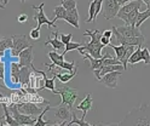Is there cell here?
<instances>
[{
    "instance_id": "9",
    "label": "cell",
    "mask_w": 150,
    "mask_h": 126,
    "mask_svg": "<svg viewBox=\"0 0 150 126\" xmlns=\"http://www.w3.org/2000/svg\"><path fill=\"white\" fill-rule=\"evenodd\" d=\"M112 34L116 36L119 43L122 44V45H133V46H142L143 47L144 43L146 41V38L144 35H142V36H122L116 31H112Z\"/></svg>"
},
{
    "instance_id": "41",
    "label": "cell",
    "mask_w": 150,
    "mask_h": 126,
    "mask_svg": "<svg viewBox=\"0 0 150 126\" xmlns=\"http://www.w3.org/2000/svg\"><path fill=\"white\" fill-rule=\"evenodd\" d=\"M103 35L107 36V38H110L111 39V35H112V31H104L103 32Z\"/></svg>"
},
{
    "instance_id": "12",
    "label": "cell",
    "mask_w": 150,
    "mask_h": 126,
    "mask_svg": "<svg viewBox=\"0 0 150 126\" xmlns=\"http://www.w3.org/2000/svg\"><path fill=\"white\" fill-rule=\"evenodd\" d=\"M33 45L28 46L27 48H24V50L18 55V57H20V64L21 65H27V67H30L33 68V72H34V65H33V60H34V56H33Z\"/></svg>"
},
{
    "instance_id": "44",
    "label": "cell",
    "mask_w": 150,
    "mask_h": 126,
    "mask_svg": "<svg viewBox=\"0 0 150 126\" xmlns=\"http://www.w3.org/2000/svg\"><path fill=\"white\" fill-rule=\"evenodd\" d=\"M146 7H148V9H150V0H149V1L146 3Z\"/></svg>"
},
{
    "instance_id": "45",
    "label": "cell",
    "mask_w": 150,
    "mask_h": 126,
    "mask_svg": "<svg viewBox=\"0 0 150 126\" xmlns=\"http://www.w3.org/2000/svg\"><path fill=\"white\" fill-rule=\"evenodd\" d=\"M7 1H8V0H4V3H3V4L6 6V5H7Z\"/></svg>"
},
{
    "instance_id": "29",
    "label": "cell",
    "mask_w": 150,
    "mask_h": 126,
    "mask_svg": "<svg viewBox=\"0 0 150 126\" xmlns=\"http://www.w3.org/2000/svg\"><path fill=\"white\" fill-rule=\"evenodd\" d=\"M52 108L51 107H49V104H47V107H45V109L38 115V119H36V122H35V126H47V125H51L52 122L51 121H45L44 119H42V116L45 115V113H47V110H51Z\"/></svg>"
},
{
    "instance_id": "43",
    "label": "cell",
    "mask_w": 150,
    "mask_h": 126,
    "mask_svg": "<svg viewBox=\"0 0 150 126\" xmlns=\"http://www.w3.org/2000/svg\"><path fill=\"white\" fill-rule=\"evenodd\" d=\"M5 7H6V6H5L4 4H1V3H0V9H3V10H5Z\"/></svg>"
},
{
    "instance_id": "15",
    "label": "cell",
    "mask_w": 150,
    "mask_h": 126,
    "mask_svg": "<svg viewBox=\"0 0 150 126\" xmlns=\"http://www.w3.org/2000/svg\"><path fill=\"white\" fill-rule=\"evenodd\" d=\"M142 4H143L142 0H133V1H129V3H127V4H125V5H122V6L120 7L116 17L121 18L122 16H126V15L129 14L131 11H133L134 9H140Z\"/></svg>"
},
{
    "instance_id": "16",
    "label": "cell",
    "mask_w": 150,
    "mask_h": 126,
    "mask_svg": "<svg viewBox=\"0 0 150 126\" xmlns=\"http://www.w3.org/2000/svg\"><path fill=\"white\" fill-rule=\"evenodd\" d=\"M114 70H125V68L122 64H108V65H103L100 69L93 70V73H95L96 79L99 80L103 75H105L107 73H110V72H114Z\"/></svg>"
},
{
    "instance_id": "2",
    "label": "cell",
    "mask_w": 150,
    "mask_h": 126,
    "mask_svg": "<svg viewBox=\"0 0 150 126\" xmlns=\"http://www.w3.org/2000/svg\"><path fill=\"white\" fill-rule=\"evenodd\" d=\"M58 89L56 90V93L54 95H61L62 97V102L63 104H68L70 108L73 109V107H74V103L75 101L78 100V90L76 89H73V87H69L67 85H57Z\"/></svg>"
},
{
    "instance_id": "13",
    "label": "cell",
    "mask_w": 150,
    "mask_h": 126,
    "mask_svg": "<svg viewBox=\"0 0 150 126\" xmlns=\"http://www.w3.org/2000/svg\"><path fill=\"white\" fill-rule=\"evenodd\" d=\"M58 34H59L58 29H56L54 32H52V36H49L47 38V40L45 41V46L51 45L54 48V51H59V50H63V48H65V44L58 38Z\"/></svg>"
},
{
    "instance_id": "1",
    "label": "cell",
    "mask_w": 150,
    "mask_h": 126,
    "mask_svg": "<svg viewBox=\"0 0 150 126\" xmlns=\"http://www.w3.org/2000/svg\"><path fill=\"white\" fill-rule=\"evenodd\" d=\"M117 125L124 126H150V104L142 103L131 110Z\"/></svg>"
},
{
    "instance_id": "34",
    "label": "cell",
    "mask_w": 150,
    "mask_h": 126,
    "mask_svg": "<svg viewBox=\"0 0 150 126\" xmlns=\"http://www.w3.org/2000/svg\"><path fill=\"white\" fill-rule=\"evenodd\" d=\"M81 46V44L80 43H68L67 45H65V48H64V50H63V55L65 56V53H68L69 51H73V50H78V48Z\"/></svg>"
},
{
    "instance_id": "27",
    "label": "cell",
    "mask_w": 150,
    "mask_h": 126,
    "mask_svg": "<svg viewBox=\"0 0 150 126\" xmlns=\"http://www.w3.org/2000/svg\"><path fill=\"white\" fill-rule=\"evenodd\" d=\"M0 90H3L5 95L10 93V90L7 89L5 84V67L3 62H0Z\"/></svg>"
},
{
    "instance_id": "5",
    "label": "cell",
    "mask_w": 150,
    "mask_h": 126,
    "mask_svg": "<svg viewBox=\"0 0 150 126\" xmlns=\"http://www.w3.org/2000/svg\"><path fill=\"white\" fill-rule=\"evenodd\" d=\"M12 40H13V45H12V48H11V55L12 56H18L24 48L30 46L29 39H28V36L24 35V34L12 35Z\"/></svg>"
},
{
    "instance_id": "40",
    "label": "cell",
    "mask_w": 150,
    "mask_h": 126,
    "mask_svg": "<svg viewBox=\"0 0 150 126\" xmlns=\"http://www.w3.org/2000/svg\"><path fill=\"white\" fill-rule=\"evenodd\" d=\"M110 40H111L110 38H107V36H104V35L102 34V38H100V43H102L103 45H104V46H109V45H110Z\"/></svg>"
},
{
    "instance_id": "4",
    "label": "cell",
    "mask_w": 150,
    "mask_h": 126,
    "mask_svg": "<svg viewBox=\"0 0 150 126\" xmlns=\"http://www.w3.org/2000/svg\"><path fill=\"white\" fill-rule=\"evenodd\" d=\"M52 110L54 113V118H56V120L58 121V124L65 125V124H68L71 120L73 109L70 108L68 104L61 103L58 107H54V108H52Z\"/></svg>"
},
{
    "instance_id": "37",
    "label": "cell",
    "mask_w": 150,
    "mask_h": 126,
    "mask_svg": "<svg viewBox=\"0 0 150 126\" xmlns=\"http://www.w3.org/2000/svg\"><path fill=\"white\" fill-rule=\"evenodd\" d=\"M75 68H76V67H75V62H74V61H73V62H65V61H64V63H63V65H62L61 69H65V70L73 72Z\"/></svg>"
},
{
    "instance_id": "42",
    "label": "cell",
    "mask_w": 150,
    "mask_h": 126,
    "mask_svg": "<svg viewBox=\"0 0 150 126\" xmlns=\"http://www.w3.org/2000/svg\"><path fill=\"white\" fill-rule=\"evenodd\" d=\"M129 1H133V0H117V3L120 4V6H122V5H125V4L129 3Z\"/></svg>"
},
{
    "instance_id": "38",
    "label": "cell",
    "mask_w": 150,
    "mask_h": 126,
    "mask_svg": "<svg viewBox=\"0 0 150 126\" xmlns=\"http://www.w3.org/2000/svg\"><path fill=\"white\" fill-rule=\"evenodd\" d=\"M71 38H73V34H71V33H69V34H63V33H61V34H59V39H61V40H62L65 45L71 41Z\"/></svg>"
},
{
    "instance_id": "26",
    "label": "cell",
    "mask_w": 150,
    "mask_h": 126,
    "mask_svg": "<svg viewBox=\"0 0 150 126\" xmlns=\"http://www.w3.org/2000/svg\"><path fill=\"white\" fill-rule=\"evenodd\" d=\"M109 46L115 51V53H116V58H117V60H120L121 63H122V60H124V57H125V55H126V51H127V45L120 44L119 46H115V45H112V44L110 43Z\"/></svg>"
},
{
    "instance_id": "18",
    "label": "cell",
    "mask_w": 150,
    "mask_h": 126,
    "mask_svg": "<svg viewBox=\"0 0 150 126\" xmlns=\"http://www.w3.org/2000/svg\"><path fill=\"white\" fill-rule=\"evenodd\" d=\"M79 19H80V17H79L78 9L75 7V9H73V10H69V11L67 12V16H65L64 21L67 22V23H69V24H71L74 28L79 29V28H80V22H79Z\"/></svg>"
},
{
    "instance_id": "32",
    "label": "cell",
    "mask_w": 150,
    "mask_h": 126,
    "mask_svg": "<svg viewBox=\"0 0 150 126\" xmlns=\"http://www.w3.org/2000/svg\"><path fill=\"white\" fill-rule=\"evenodd\" d=\"M73 124H76V125H80V126H91L88 122L85 121V119H82V118L78 119V118H76V114H75L74 110H73V113H71V120H70L67 125H73Z\"/></svg>"
},
{
    "instance_id": "36",
    "label": "cell",
    "mask_w": 150,
    "mask_h": 126,
    "mask_svg": "<svg viewBox=\"0 0 150 126\" xmlns=\"http://www.w3.org/2000/svg\"><path fill=\"white\" fill-rule=\"evenodd\" d=\"M29 38L32 39V40H39L40 39V29L39 28H33L32 31H30V33H29Z\"/></svg>"
},
{
    "instance_id": "46",
    "label": "cell",
    "mask_w": 150,
    "mask_h": 126,
    "mask_svg": "<svg viewBox=\"0 0 150 126\" xmlns=\"http://www.w3.org/2000/svg\"><path fill=\"white\" fill-rule=\"evenodd\" d=\"M142 1H143V3H144V4H146V3H148V1H149V0H142Z\"/></svg>"
},
{
    "instance_id": "25",
    "label": "cell",
    "mask_w": 150,
    "mask_h": 126,
    "mask_svg": "<svg viewBox=\"0 0 150 126\" xmlns=\"http://www.w3.org/2000/svg\"><path fill=\"white\" fill-rule=\"evenodd\" d=\"M143 61V57H142V46H137V48L133 51V53L131 55L129 60H128V63L131 65H134L139 62Z\"/></svg>"
},
{
    "instance_id": "35",
    "label": "cell",
    "mask_w": 150,
    "mask_h": 126,
    "mask_svg": "<svg viewBox=\"0 0 150 126\" xmlns=\"http://www.w3.org/2000/svg\"><path fill=\"white\" fill-rule=\"evenodd\" d=\"M142 57H143V62L145 64H150V51L146 46L142 47Z\"/></svg>"
},
{
    "instance_id": "14",
    "label": "cell",
    "mask_w": 150,
    "mask_h": 126,
    "mask_svg": "<svg viewBox=\"0 0 150 126\" xmlns=\"http://www.w3.org/2000/svg\"><path fill=\"white\" fill-rule=\"evenodd\" d=\"M50 60L52 61V64H44L45 67H47V70H52L54 67H58V68H62L63 63H64V55L63 53H57V51H51L47 53Z\"/></svg>"
},
{
    "instance_id": "31",
    "label": "cell",
    "mask_w": 150,
    "mask_h": 126,
    "mask_svg": "<svg viewBox=\"0 0 150 126\" xmlns=\"http://www.w3.org/2000/svg\"><path fill=\"white\" fill-rule=\"evenodd\" d=\"M148 18H150V9L145 10V11L143 12H139L138 14V17H137V22H136V27L139 28L140 26H142Z\"/></svg>"
},
{
    "instance_id": "24",
    "label": "cell",
    "mask_w": 150,
    "mask_h": 126,
    "mask_svg": "<svg viewBox=\"0 0 150 126\" xmlns=\"http://www.w3.org/2000/svg\"><path fill=\"white\" fill-rule=\"evenodd\" d=\"M52 73H53V75H54L56 78H58L59 83L65 84V83L70 81V80L73 79V78L78 74V67L75 68V69H74L73 72H70V73H68V74H62V73H56V72H52Z\"/></svg>"
},
{
    "instance_id": "6",
    "label": "cell",
    "mask_w": 150,
    "mask_h": 126,
    "mask_svg": "<svg viewBox=\"0 0 150 126\" xmlns=\"http://www.w3.org/2000/svg\"><path fill=\"white\" fill-rule=\"evenodd\" d=\"M120 4L117 3V0H103V17L108 21L115 18L117 16V12L120 10Z\"/></svg>"
},
{
    "instance_id": "48",
    "label": "cell",
    "mask_w": 150,
    "mask_h": 126,
    "mask_svg": "<svg viewBox=\"0 0 150 126\" xmlns=\"http://www.w3.org/2000/svg\"><path fill=\"white\" fill-rule=\"evenodd\" d=\"M20 1H21V3H24V1H25V0H20Z\"/></svg>"
},
{
    "instance_id": "19",
    "label": "cell",
    "mask_w": 150,
    "mask_h": 126,
    "mask_svg": "<svg viewBox=\"0 0 150 126\" xmlns=\"http://www.w3.org/2000/svg\"><path fill=\"white\" fill-rule=\"evenodd\" d=\"M33 68L27 67V65H21V73H20V83L21 85L25 86L30 84V72Z\"/></svg>"
},
{
    "instance_id": "3",
    "label": "cell",
    "mask_w": 150,
    "mask_h": 126,
    "mask_svg": "<svg viewBox=\"0 0 150 126\" xmlns=\"http://www.w3.org/2000/svg\"><path fill=\"white\" fill-rule=\"evenodd\" d=\"M44 6H45V3H41L39 6H35V5L32 6V9L35 10V15H34L33 19L36 22V28L40 29L42 24H47L52 29H58V27L56 26V23L52 21V19L50 21V19L45 16V14H44Z\"/></svg>"
},
{
    "instance_id": "39",
    "label": "cell",
    "mask_w": 150,
    "mask_h": 126,
    "mask_svg": "<svg viewBox=\"0 0 150 126\" xmlns=\"http://www.w3.org/2000/svg\"><path fill=\"white\" fill-rule=\"evenodd\" d=\"M28 21V15L27 14H21L17 16V22L18 23H25Z\"/></svg>"
},
{
    "instance_id": "28",
    "label": "cell",
    "mask_w": 150,
    "mask_h": 126,
    "mask_svg": "<svg viewBox=\"0 0 150 126\" xmlns=\"http://www.w3.org/2000/svg\"><path fill=\"white\" fill-rule=\"evenodd\" d=\"M67 10H65L62 5H58L54 7V17L52 18V21L56 23V21H58V19H64L65 16H67Z\"/></svg>"
},
{
    "instance_id": "8",
    "label": "cell",
    "mask_w": 150,
    "mask_h": 126,
    "mask_svg": "<svg viewBox=\"0 0 150 126\" xmlns=\"http://www.w3.org/2000/svg\"><path fill=\"white\" fill-rule=\"evenodd\" d=\"M8 109H10V112L13 115V118L18 121V124H20V125H28V126L35 125L38 118H35V116H32V115H27V114L21 113L20 110H18L16 104H12Z\"/></svg>"
},
{
    "instance_id": "33",
    "label": "cell",
    "mask_w": 150,
    "mask_h": 126,
    "mask_svg": "<svg viewBox=\"0 0 150 126\" xmlns=\"http://www.w3.org/2000/svg\"><path fill=\"white\" fill-rule=\"evenodd\" d=\"M61 5L67 10V11H69V10H73L76 7L78 1L76 0H61Z\"/></svg>"
},
{
    "instance_id": "23",
    "label": "cell",
    "mask_w": 150,
    "mask_h": 126,
    "mask_svg": "<svg viewBox=\"0 0 150 126\" xmlns=\"http://www.w3.org/2000/svg\"><path fill=\"white\" fill-rule=\"evenodd\" d=\"M13 40H12V35L11 36H4L0 39V57H3L4 52L7 48H12Z\"/></svg>"
},
{
    "instance_id": "21",
    "label": "cell",
    "mask_w": 150,
    "mask_h": 126,
    "mask_svg": "<svg viewBox=\"0 0 150 126\" xmlns=\"http://www.w3.org/2000/svg\"><path fill=\"white\" fill-rule=\"evenodd\" d=\"M20 73H21V64L17 62L11 63V83L13 85H18L20 83Z\"/></svg>"
},
{
    "instance_id": "10",
    "label": "cell",
    "mask_w": 150,
    "mask_h": 126,
    "mask_svg": "<svg viewBox=\"0 0 150 126\" xmlns=\"http://www.w3.org/2000/svg\"><path fill=\"white\" fill-rule=\"evenodd\" d=\"M122 72L124 70H114V72L107 73L105 75H103L98 81L102 83L103 85H105L107 87H110V89H116L119 78H120L121 74H122Z\"/></svg>"
},
{
    "instance_id": "17",
    "label": "cell",
    "mask_w": 150,
    "mask_h": 126,
    "mask_svg": "<svg viewBox=\"0 0 150 126\" xmlns=\"http://www.w3.org/2000/svg\"><path fill=\"white\" fill-rule=\"evenodd\" d=\"M91 109H92V95H91V93H87V95L85 96V98H83V100L79 103V105L76 107V110H81V112H82L81 118L85 119L87 112H90Z\"/></svg>"
},
{
    "instance_id": "7",
    "label": "cell",
    "mask_w": 150,
    "mask_h": 126,
    "mask_svg": "<svg viewBox=\"0 0 150 126\" xmlns=\"http://www.w3.org/2000/svg\"><path fill=\"white\" fill-rule=\"evenodd\" d=\"M46 104V103H42ZM42 104L40 103H34V102H23V103H17V108L21 113L32 115V116H38L45 108H42Z\"/></svg>"
},
{
    "instance_id": "11",
    "label": "cell",
    "mask_w": 150,
    "mask_h": 126,
    "mask_svg": "<svg viewBox=\"0 0 150 126\" xmlns=\"http://www.w3.org/2000/svg\"><path fill=\"white\" fill-rule=\"evenodd\" d=\"M112 31H116L119 34H121L122 36H142V32L139 31V28L134 27V26H121V27H116V26H112L111 27Z\"/></svg>"
},
{
    "instance_id": "47",
    "label": "cell",
    "mask_w": 150,
    "mask_h": 126,
    "mask_svg": "<svg viewBox=\"0 0 150 126\" xmlns=\"http://www.w3.org/2000/svg\"><path fill=\"white\" fill-rule=\"evenodd\" d=\"M3 97H4V95H3L1 92H0V98H3Z\"/></svg>"
},
{
    "instance_id": "22",
    "label": "cell",
    "mask_w": 150,
    "mask_h": 126,
    "mask_svg": "<svg viewBox=\"0 0 150 126\" xmlns=\"http://www.w3.org/2000/svg\"><path fill=\"white\" fill-rule=\"evenodd\" d=\"M138 14H139V9H134L133 11H131V12H129V14H127L126 16H122L120 19H122V21L125 22V24H128V26H134V27H136V22H137Z\"/></svg>"
},
{
    "instance_id": "20",
    "label": "cell",
    "mask_w": 150,
    "mask_h": 126,
    "mask_svg": "<svg viewBox=\"0 0 150 126\" xmlns=\"http://www.w3.org/2000/svg\"><path fill=\"white\" fill-rule=\"evenodd\" d=\"M3 108H4V116H3V120H1V124L5 125L7 124L8 126H20V124H18V121L13 118V115H11L10 113H8V109L6 104H3Z\"/></svg>"
},
{
    "instance_id": "30",
    "label": "cell",
    "mask_w": 150,
    "mask_h": 126,
    "mask_svg": "<svg viewBox=\"0 0 150 126\" xmlns=\"http://www.w3.org/2000/svg\"><path fill=\"white\" fill-rule=\"evenodd\" d=\"M95 14H96V0H93V1L90 3L88 16H87V18L85 19V22H86V23H92V22H95V21H96Z\"/></svg>"
}]
</instances>
